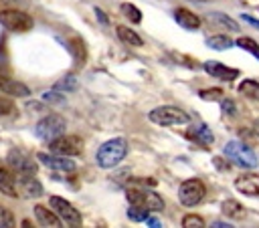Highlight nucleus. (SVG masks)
<instances>
[{"mask_svg": "<svg viewBox=\"0 0 259 228\" xmlns=\"http://www.w3.org/2000/svg\"><path fill=\"white\" fill-rule=\"evenodd\" d=\"M0 192L8 198H16L18 196V190H16V180L14 176L4 167L0 165Z\"/></svg>", "mask_w": 259, "mask_h": 228, "instance_id": "obj_18", "label": "nucleus"}, {"mask_svg": "<svg viewBox=\"0 0 259 228\" xmlns=\"http://www.w3.org/2000/svg\"><path fill=\"white\" fill-rule=\"evenodd\" d=\"M14 224H16L14 214L6 206H0V228H12Z\"/></svg>", "mask_w": 259, "mask_h": 228, "instance_id": "obj_30", "label": "nucleus"}, {"mask_svg": "<svg viewBox=\"0 0 259 228\" xmlns=\"http://www.w3.org/2000/svg\"><path fill=\"white\" fill-rule=\"evenodd\" d=\"M77 87V79H75V75H65L57 85H55V89H65V91H73Z\"/></svg>", "mask_w": 259, "mask_h": 228, "instance_id": "obj_32", "label": "nucleus"}, {"mask_svg": "<svg viewBox=\"0 0 259 228\" xmlns=\"http://www.w3.org/2000/svg\"><path fill=\"white\" fill-rule=\"evenodd\" d=\"M127 155V141L123 137H113L109 141H105L97 153H95V161L99 167L103 169H109V167H115L123 157Z\"/></svg>", "mask_w": 259, "mask_h": 228, "instance_id": "obj_1", "label": "nucleus"}, {"mask_svg": "<svg viewBox=\"0 0 259 228\" xmlns=\"http://www.w3.org/2000/svg\"><path fill=\"white\" fill-rule=\"evenodd\" d=\"M125 198L130 204L134 206H144L150 212H160L164 210V200L160 194H156L154 190H127Z\"/></svg>", "mask_w": 259, "mask_h": 228, "instance_id": "obj_5", "label": "nucleus"}, {"mask_svg": "<svg viewBox=\"0 0 259 228\" xmlns=\"http://www.w3.org/2000/svg\"><path fill=\"white\" fill-rule=\"evenodd\" d=\"M0 91L10 95V97H28L30 95V89L24 83L14 81V79L4 77V75H0Z\"/></svg>", "mask_w": 259, "mask_h": 228, "instance_id": "obj_14", "label": "nucleus"}, {"mask_svg": "<svg viewBox=\"0 0 259 228\" xmlns=\"http://www.w3.org/2000/svg\"><path fill=\"white\" fill-rule=\"evenodd\" d=\"M202 69L210 75V77H217V79H223V81H233L239 77V71L237 69H229L227 65L219 63V61H206L202 65Z\"/></svg>", "mask_w": 259, "mask_h": 228, "instance_id": "obj_12", "label": "nucleus"}, {"mask_svg": "<svg viewBox=\"0 0 259 228\" xmlns=\"http://www.w3.org/2000/svg\"><path fill=\"white\" fill-rule=\"evenodd\" d=\"M182 226L184 228H202L204 226V220L198 214H186L182 218Z\"/></svg>", "mask_w": 259, "mask_h": 228, "instance_id": "obj_31", "label": "nucleus"}, {"mask_svg": "<svg viewBox=\"0 0 259 228\" xmlns=\"http://www.w3.org/2000/svg\"><path fill=\"white\" fill-rule=\"evenodd\" d=\"M188 137H192L194 141H198V143H202V145H210L212 141H214V135H212V131L204 125V123H198V125H194V127H190V131H188Z\"/></svg>", "mask_w": 259, "mask_h": 228, "instance_id": "obj_20", "label": "nucleus"}, {"mask_svg": "<svg viewBox=\"0 0 259 228\" xmlns=\"http://www.w3.org/2000/svg\"><path fill=\"white\" fill-rule=\"evenodd\" d=\"M235 188L245 196H259V174H243L235 180Z\"/></svg>", "mask_w": 259, "mask_h": 228, "instance_id": "obj_13", "label": "nucleus"}, {"mask_svg": "<svg viewBox=\"0 0 259 228\" xmlns=\"http://www.w3.org/2000/svg\"><path fill=\"white\" fill-rule=\"evenodd\" d=\"M69 46H71V54H73V61L77 67H83L85 65V59H87V50H85V42L81 38H71L69 40Z\"/></svg>", "mask_w": 259, "mask_h": 228, "instance_id": "obj_22", "label": "nucleus"}, {"mask_svg": "<svg viewBox=\"0 0 259 228\" xmlns=\"http://www.w3.org/2000/svg\"><path fill=\"white\" fill-rule=\"evenodd\" d=\"M210 20H212V22H217L219 26H223V28H229V30H239V24H237L235 20H231L229 16H225V14L214 12V14H210Z\"/></svg>", "mask_w": 259, "mask_h": 228, "instance_id": "obj_28", "label": "nucleus"}, {"mask_svg": "<svg viewBox=\"0 0 259 228\" xmlns=\"http://www.w3.org/2000/svg\"><path fill=\"white\" fill-rule=\"evenodd\" d=\"M174 18H176V22H178L182 28H186V30H196V28L200 26V16L194 14V12L188 10V8H178V10L174 12Z\"/></svg>", "mask_w": 259, "mask_h": 228, "instance_id": "obj_15", "label": "nucleus"}, {"mask_svg": "<svg viewBox=\"0 0 259 228\" xmlns=\"http://www.w3.org/2000/svg\"><path fill=\"white\" fill-rule=\"evenodd\" d=\"M243 20H247V22H249V24H253V26H255V28H259V20H255V18H251V16H249V14H243Z\"/></svg>", "mask_w": 259, "mask_h": 228, "instance_id": "obj_37", "label": "nucleus"}, {"mask_svg": "<svg viewBox=\"0 0 259 228\" xmlns=\"http://www.w3.org/2000/svg\"><path fill=\"white\" fill-rule=\"evenodd\" d=\"M45 103H63V95L61 93H57V91H47V93H42V97H40Z\"/></svg>", "mask_w": 259, "mask_h": 228, "instance_id": "obj_34", "label": "nucleus"}, {"mask_svg": "<svg viewBox=\"0 0 259 228\" xmlns=\"http://www.w3.org/2000/svg\"><path fill=\"white\" fill-rule=\"evenodd\" d=\"M20 194L26 196V198H38L42 196V186L36 178L32 176H20Z\"/></svg>", "mask_w": 259, "mask_h": 228, "instance_id": "obj_16", "label": "nucleus"}, {"mask_svg": "<svg viewBox=\"0 0 259 228\" xmlns=\"http://www.w3.org/2000/svg\"><path fill=\"white\" fill-rule=\"evenodd\" d=\"M34 216H36V220H38V224L40 226H51V228H59L61 226V218L55 214V210L51 208H45V206H34Z\"/></svg>", "mask_w": 259, "mask_h": 228, "instance_id": "obj_17", "label": "nucleus"}, {"mask_svg": "<svg viewBox=\"0 0 259 228\" xmlns=\"http://www.w3.org/2000/svg\"><path fill=\"white\" fill-rule=\"evenodd\" d=\"M49 204H51V208L55 210V214L61 218V222H65L67 226H81V224H83L81 212H79L71 202H67L65 198L51 196V198H49Z\"/></svg>", "mask_w": 259, "mask_h": 228, "instance_id": "obj_4", "label": "nucleus"}, {"mask_svg": "<svg viewBox=\"0 0 259 228\" xmlns=\"http://www.w3.org/2000/svg\"><path fill=\"white\" fill-rule=\"evenodd\" d=\"M49 147L53 153L73 157L83 153V139L79 135H59L53 141H49Z\"/></svg>", "mask_w": 259, "mask_h": 228, "instance_id": "obj_9", "label": "nucleus"}, {"mask_svg": "<svg viewBox=\"0 0 259 228\" xmlns=\"http://www.w3.org/2000/svg\"><path fill=\"white\" fill-rule=\"evenodd\" d=\"M148 119L156 125H162V127H170V125H184L190 121L188 113H184L182 109L178 107H172V105H162V107H156L148 113Z\"/></svg>", "mask_w": 259, "mask_h": 228, "instance_id": "obj_2", "label": "nucleus"}, {"mask_svg": "<svg viewBox=\"0 0 259 228\" xmlns=\"http://www.w3.org/2000/svg\"><path fill=\"white\" fill-rule=\"evenodd\" d=\"M119 12H121L127 20H132L134 24L142 22V12H140V8H136V6H134V4H130V2H123V4L119 6Z\"/></svg>", "mask_w": 259, "mask_h": 228, "instance_id": "obj_25", "label": "nucleus"}, {"mask_svg": "<svg viewBox=\"0 0 259 228\" xmlns=\"http://www.w3.org/2000/svg\"><path fill=\"white\" fill-rule=\"evenodd\" d=\"M95 14H97V18L103 22V24H109V20H107V16L103 14V10H99V8H95Z\"/></svg>", "mask_w": 259, "mask_h": 228, "instance_id": "obj_36", "label": "nucleus"}, {"mask_svg": "<svg viewBox=\"0 0 259 228\" xmlns=\"http://www.w3.org/2000/svg\"><path fill=\"white\" fill-rule=\"evenodd\" d=\"M206 44H208L210 48H214V50H227V48H231V46L235 44V40L229 38L227 34H214V36L206 38Z\"/></svg>", "mask_w": 259, "mask_h": 228, "instance_id": "obj_23", "label": "nucleus"}, {"mask_svg": "<svg viewBox=\"0 0 259 228\" xmlns=\"http://www.w3.org/2000/svg\"><path fill=\"white\" fill-rule=\"evenodd\" d=\"M198 97L204 101H221L225 97V93H223V89H200Z\"/></svg>", "mask_w": 259, "mask_h": 228, "instance_id": "obj_29", "label": "nucleus"}, {"mask_svg": "<svg viewBox=\"0 0 259 228\" xmlns=\"http://www.w3.org/2000/svg\"><path fill=\"white\" fill-rule=\"evenodd\" d=\"M225 155L241 167H255L257 165L255 151L251 147H247L245 143H239V141H229L225 145Z\"/></svg>", "mask_w": 259, "mask_h": 228, "instance_id": "obj_6", "label": "nucleus"}, {"mask_svg": "<svg viewBox=\"0 0 259 228\" xmlns=\"http://www.w3.org/2000/svg\"><path fill=\"white\" fill-rule=\"evenodd\" d=\"M63 131H65V119L61 115H57V113H49L34 127L36 137L42 139V141H53L55 137L63 135Z\"/></svg>", "mask_w": 259, "mask_h": 228, "instance_id": "obj_3", "label": "nucleus"}, {"mask_svg": "<svg viewBox=\"0 0 259 228\" xmlns=\"http://www.w3.org/2000/svg\"><path fill=\"white\" fill-rule=\"evenodd\" d=\"M221 105H223V111H225V113H233V111H235V105H233L231 101H225V99H223Z\"/></svg>", "mask_w": 259, "mask_h": 228, "instance_id": "obj_35", "label": "nucleus"}, {"mask_svg": "<svg viewBox=\"0 0 259 228\" xmlns=\"http://www.w3.org/2000/svg\"><path fill=\"white\" fill-rule=\"evenodd\" d=\"M14 101L8 97H0V115H12L14 113Z\"/></svg>", "mask_w": 259, "mask_h": 228, "instance_id": "obj_33", "label": "nucleus"}, {"mask_svg": "<svg viewBox=\"0 0 259 228\" xmlns=\"http://www.w3.org/2000/svg\"><path fill=\"white\" fill-rule=\"evenodd\" d=\"M235 44H237V46H241L243 50L251 52L253 56H257V59H259V44H257L253 38H249V36H241V38H237V40H235Z\"/></svg>", "mask_w": 259, "mask_h": 228, "instance_id": "obj_27", "label": "nucleus"}, {"mask_svg": "<svg viewBox=\"0 0 259 228\" xmlns=\"http://www.w3.org/2000/svg\"><path fill=\"white\" fill-rule=\"evenodd\" d=\"M148 216H150V210H148V208L130 204V210H127V218H130V220H134V222H146Z\"/></svg>", "mask_w": 259, "mask_h": 228, "instance_id": "obj_26", "label": "nucleus"}, {"mask_svg": "<svg viewBox=\"0 0 259 228\" xmlns=\"http://www.w3.org/2000/svg\"><path fill=\"white\" fill-rule=\"evenodd\" d=\"M200 2H204V0H200Z\"/></svg>", "mask_w": 259, "mask_h": 228, "instance_id": "obj_40", "label": "nucleus"}, {"mask_svg": "<svg viewBox=\"0 0 259 228\" xmlns=\"http://www.w3.org/2000/svg\"><path fill=\"white\" fill-rule=\"evenodd\" d=\"M221 210L231 220H243L245 218V206L241 202H237V200H225L221 204Z\"/></svg>", "mask_w": 259, "mask_h": 228, "instance_id": "obj_21", "label": "nucleus"}, {"mask_svg": "<svg viewBox=\"0 0 259 228\" xmlns=\"http://www.w3.org/2000/svg\"><path fill=\"white\" fill-rule=\"evenodd\" d=\"M115 32H117V38H119L123 44H127V46H142V44H144L142 36H140L138 32H134L132 28L123 26V24L115 26Z\"/></svg>", "mask_w": 259, "mask_h": 228, "instance_id": "obj_19", "label": "nucleus"}, {"mask_svg": "<svg viewBox=\"0 0 259 228\" xmlns=\"http://www.w3.org/2000/svg\"><path fill=\"white\" fill-rule=\"evenodd\" d=\"M239 93H241L243 97H249V99L259 101V83L253 81V79H245V81L239 85Z\"/></svg>", "mask_w": 259, "mask_h": 228, "instance_id": "obj_24", "label": "nucleus"}, {"mask_svg": "<svg viewBox=\"0 0 259 228\" xmlns=\"http://www.w3.org/2000/svg\"><path fill=\"white\" fill-rule=\"evenodd\" d=\"M0 24L12 32H26L32 28L34 22H32V16H28L22 10H2L0 12Z\"/></svg>", "mask_w": 259, "mask_h": 228, "instance_id": "obj_8", "label": "nucleus"}, {"mask_svg": "<svg viewBox=\"0 0 259 228\" xmlns=\"http://www.w3.org/2000/svg\"><path fill=\"white\" fill-rule=\"evenodd\" d=\"M6 161L20 176H34L36 169H38L36 161H32V157L28 153H24L22 149H10L8 155H6Z\"/></svg>", "mask_w": 259, "mask_h": 228, "instance_id": "obj_10", "label": "nucleus"}, {"mask_svg": "<svg viewBox=\"0 0 259 228\" xmlns=\"http://www.w3.org/2000/svg\"><path fill=\"white\" fill-rule=\"evenodd\" d=\"M255 131H257V135H259V121L255 123Z\"/></svg>", "mask_w": 259, "mask_h": 228, "instance_id": "obj_39", "label": "nucleus"}, {"mask_svg": "<svg viewBox=\"0 0 259 228\" xmlns=\"http://www.w3.org/2000/svg\"><path fill=\"white\" fill-rule=\"evenodd\" d=\"M146 222H148L152 228H158V226H160V222H158L156 218H150V216H148V220H146Z\"/></svg>", "mask_w": 259, "mask_h": 228, "instance_id": "obj_38", "label": "nucleus"}, {"mask_svg": "<svg viewBox=\"0 0 259 228\" xmlns=\"http://www.w3.org/2000/svg\"><path fill=\"white\" fill-rule=\"evenodd\" d=\"M36 159L42 161L49 169H55V172L71 174V172L77 169V163H75L69 155H59V153H36Z\"/></svg>", "mask_w": 259, "mask_h": 228, "instance_id": "obj_11", "label": "nucleus"}, {"mask_svg": "<svg viewBox=\"0 0 259 228\" xmlns=\"http://www.w3.org/2000/svg\"><path fill=\"white\" fill-rule=\"evenodd\" d=\"M204 194H206V188H204V184H202L200 180H196V178L184 180V182L180 184V188H178V200H180L182 206H188V208L196 206V204L204 198Z\"/></svg>", "mask_w": 259, "mask_h": 228, "instance_id": "obj_7", "label": "nucleus"}]
</instances>
